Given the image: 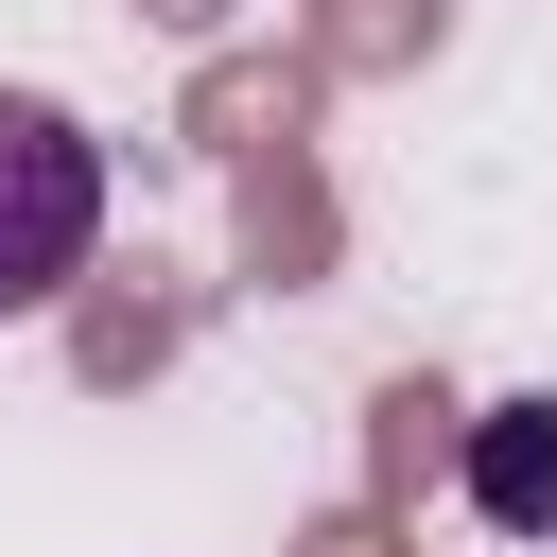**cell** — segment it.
<instances>
[{"mask_svg":"<svg viewBox=\"0 0 557 557\" xmlns=\"http://www.w3.org/2000/svg\"><path fill=\"white\" fill-rule=\"evenodd\" d=\"M104 244V139L52 87H0V313H52Z\"/></svg>","mask_w":557,"mask_h":557,"instance_id":"1","label":"cell"},{"mask_svg":"<svg viewBox=\"0 0 557 557\" xmlns=\"http://www.w3.org/2000/svg\"><path fill=\"white\" fill-rule=\"evenodd\" d=\"M226 313V278H191L174 244H87V278L52 296V348H70V383L87 400H139V383H174L191 366V331Z\"/></svg>","mask_w":557,"mask_h":557,"instance_id":"2","label":"cell"},{"mask_svg":"<svg viewBox=\"0 0 557 557\" xmlns=\"http://www.w3.org/2000/svg\"><path fill=\"white\" fill-rule=\"evenodd\" d=\"M226 278H244V296H331V278H348V191H331L313 139L226 157Z\"/></svg>","mask_w":557,"mask_h":557,"instance_id":"3","label":"cell"},{"mask_svg":"<svg viewBox=\"0 0 557 557\" xmlns=\"http://www.w3.org/2000/svg\"><path fill=\"white\" fill-rule=\"evenodd\" d=\"M331 122V87H313V52L296 35H209L191 52V87H174V157H278V139H313Z\"/></svg>","mask_w":557,"mask_h":557,"instance_id":"4","label":"cell"},{"mask_svg":"<svg viewBox=\"0 0 557 557\" xmlns=\"http://www.w3.org/2000/svg\"><path fill=\"white\" fill-rule=\"evenodd\" d=\"M453 487H470L487 540H557V383L470 400V418H453Z\"/></svg>","mask_w":557,"mask_h":557,"instance_id":"5","label":"cell"},{"mask_svg":"<svg viewBox=\"0 0 557 557\" xmlns=\"http://www.w3.org/2000/svg\"><path fill=\"white\" fill-rule=\"evenodd\" d=\"M453 418H470V383H435V366H383V383H366V470H348V487H366L383 522H418V505L453 487Z\"/></svg>","mask_w":557,"mask_h":557,"instance_id":"6","label":"cell"},{"mask_svg":"<svg viewBox=\"0 0 557 557\" xmlns=\"http://www.w3.org/2000/svg\"><path fill=\"white\" fill-rule=\"evenodd\" d=\"M296 52L313 87H418L453 52V0H296Z\"/></svg>","mask_w":557,"mask_h":557,"instance_id":"7","label":"cell"},{"mask_svg":"<svg viewBox=\"0 0 557 557\" xmlns=\"http://www.w3.org/2000/svg\"><path fill=\"white\" fill-rule=\"evenodd\" d=\"M278 557H418V522H383V505L348 487V505H313V522H296Z\"/></svg>","mask_w":557,"mask_h":557,"instance_id":"8","label":"cell"},{"mask_svg":"<svg viewBox=\"0 0 557 557\" xmlns=\"http://www.w3.org/2000/svg\"><path fill=\"white\" fill-rule=\"evenodd\" d=\"M139 35H174V52H209V35H244V0H122Z\"/></svg>","mask_w":557,"mask_h":557,"instance_id":"9","label":"cell"}]
</instances>
